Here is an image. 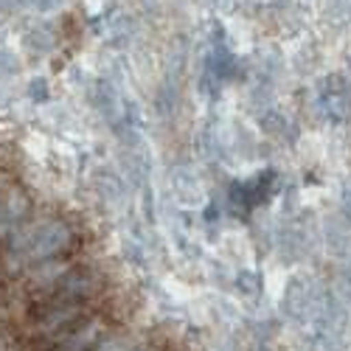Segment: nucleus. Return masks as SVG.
<instances>
[{"instance_id":"obj_1","label":"nucleus","mask_w":351,"mask_h":351,"mask_svg":"<svg viewBox=\"0 0 351 351\" xmlns=\"http://www.w3.org/2000/svg\"><path fill=\"white\" fill-rule=\"evenodd\" d=\"M68 245H71V228L65 222H60V219H51V222L40 225V228H32L17 242V247H25L28 256L37 258V261L62 253Z\"/></svg>"},{"instance_id":"obj_2","label":"nucleus","mask_w":351,"mask_h":351,"mask_svg":"<svg viewBox=\"0 0 351 351\" xmlns=\"http://www.w3.org/2000/svg\"><path fill=\"white\" fill-rule=\"evenodd\" d=\"M320 292H315L309 284L304 281H292L287 289H284V312L292 324H306V320H315L317 315V306H320Z\"/></svg>"},{"instance_id":"obj_3","label":"nucleus","mask_w":351,"mask_h":351,"mask_svg":"<svg viewBox=\"0 0 351 351\" xmlns=\"http://www.w3.org/2000/svg\"><path fill=\"white\" fill-rule=\"evenodd\" d=\"M101 332H104L101 320L99 317H87V320H82L79 326H73L71 332L60 335L43 351H93L99 337H101Z\"/></svg>"},{"instance_id":"obj_4","label":"nucleus","mask_w":351,"mask_h":351,"mask_svg":"<svg viewBox=\"0 0 351 351\" xmlns=\"http://www.w3.org/2000/svg\"><path fill=\"white\" fill-rule=\"evenodd\" d=\"M320 104H324V110H326V115L332 121L346 119V90H343V84H337V79H332L324 87V99H320Z\"/></svg>"},{"instance_id":"obj_5","label":"nucleus","mask_w":351,"mask_h":351,"mask_svg":"<svg viewBox=\"0 0 351 351\" xmlns=\"http://www.w3.org/2000/svg\"><path fill=\"white\" fill-rule=\"evenodd\" d=\"M25 214H28V197L23 191L6 194L3 206H0V222H3V225H17Z\"/></svg>"},{"instance_id":"obj_6","label":"nucleus","mask_w":351,"mask_h":351,"mask_svg":"<svg viewBox=\"0 0 351 351\" xmlns=\"http://www.w3.org/2000/svg\"><path fill=\"white\" fill-rule=\"evenodd\" d=\"M99 351H149V348H135L132 343H127V340H110V343H104Z\"/></svg>"},{"instance_id":"obj_7","label":"nucleus","mask_w":351,"mask_h":351,"mask_svg":"<svg viewBox=\"0 0 351 351\" xmlns=\"http://www.w3.org/2000/svg\"><path fill=\"white\" fill-rule=\"evenodd\" d=\"M14 71H17V65L9 60L6 53H0V73H3V76H9V73H14Z\"/></svg>"},{"instance_id":"obj_8","label":"nucleus","mask_w":351,"mask_h":351,"mask_svg":"<svg viewBox=\"0 0 351 351\" xmlns=\"http://www.w3.org/2000/svg\"><path fill=\"white\" fill-rule=\"evenodd\" d=\"M239 281H242V289H245V292H256V287H253V284H256V276L242 273V276H239Z\"/></svg>"},{"instance_id":"obj_9","label":"nucleus","mask_w":351,"mask_h":351,"mask_svg":"<svg viewBox=\"0 0 351 351\" xmlns=\"http://www.w3.org/2000/svg\"><path fill=\"white\" fill-rule=\"evenodd\" d=\"M32 96H34V99H37V96L45 99V87H43V84H34V87H32Z\"/></svg>"},{"instance_id":"obj_10","label":"nucleus","mask_w":351,"mask_h":351,"mask_svg":"<svg viewBox=\"0 0 351 351\" xmlns=\"http://www.w3.org/2000/svg\"><path fill=\"white\" fill-rule=\"evenodd\" d=\"M348 217H351V194H348Z\"/></svg>"}]
</instances>
